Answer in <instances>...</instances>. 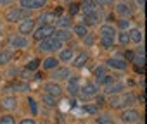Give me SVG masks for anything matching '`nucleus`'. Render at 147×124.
<instances>
[{
	"mask_svg": "<svg viewBox=\"0 0 147 124\" xmlns=\"http://www.w3.org/2000/svg\"><path fill=\"white\" fill-rule=\"evenodd\" d=\"M71 24H73L71 17H69L67 14H62V16H59V17L55 19L54 28H55V29H71Z\"/></svg>",
	"mask_w": 147,
	"mask_h": 124,
	"instance_id": "20",
	"label": "nucleus"
},
{
	"mask_svg": "<svg viewBox=\"0 0 147 124\" xmlns=\"http://www.w3.org/2000/svg\"><path fill=\"white\" fill-rule=\"evenodd\" d=\"M28 105H30V109H31V112H33V115L38 112V109H36V102H35V98H28Z\"/></svg>",
	"mask_w": 147,
	"mask_h": 124,
	"instance_id": "45",
	"label": "nucleus"
},
{
	"mask_svg": "<svg viewBox=\"0 0 147 124\" xmlns=\"http://www.w3.org/2000/svg\"><path fill=\"white\" fill-rule=\"evenodd\" d=\"M99 23H100V12H99V11L83 14V23H82V24H85L87 28H88V26H95V24H99Z\"/></svg>",
	"mask_w": 147,
	"mask_h": 124,
	"instance_id": "18",
	"label": "nucleus"
},
{
	"mask_svg": "<svg viewBox=\"0 0 147 124\" xmlns=\"http://www.w3.org/2000/svg\"><path fill=\"white\" fill-rule=\"evenodd\" d=\"M73 35H76L78 38L83 40V38L88 35V28H87L85 24H82V23H80V24H75V26H73Z\"/></svg>",
	"mask_w": 147,
	"mask_h": 124,
	"instance_id": "27",
	"label": "nucleus"
},
{
	"mask_svg": "<svg viewBox=\"0 0 147 124\" xmlns=\"http://www.w3.org/2000/svg\"><path fill=\"white\" fill-rule=\"evenodd\" d=\"M0 40H2V28H0Z\"/></svg>",
	"mask_w": 147,
	"mask_h": 124,
	"instance_id": "52",
	"label": "nucleus"
},
{
	"mask_svg": "<svg viewBox=\"0 0 147 124\" xmlns=\"http://www.w3.org/2000/svg\"><path fill=\"white\" fill-rule=\"evenodd\" d=\"M9 45L11 48H16V50H21V48H26L30 45V40L23 35H12L9 38Z\"/></svg>",
	"mask_w": 147,
	"mask_h": 124,
	"instance_id": "9",
	"label": "nucleus"
},
{
	"mask_svg": "<svg viewBox=\"0 0 147 124\" xmlns=\"http://www.w3.org/2000/svg\"><path fill=\"white\" fill-rule=\"evenodd\" d=\"M11 88L16 90V91H28V90H30V85H28L26 81H16Z\"/></svg>",
	"mask_w": 147,
	"mask_h": 124,
	"instance_id": "35",
	"label": "nucleus"
},
{
	"mask_svg": "<svg viewBox=\"0 0 147 124\" xmlns=\"http://www.w3.org/2000/svg\"><path fill=\"white\" fill-rule=\"evenodd\" d=\"M12 4V0H0V5H9Z\"/></svg>",
	"mask_w": 147,
	"mask_h": 124,
	"instance_id": "50",
	"label": "nucleus"
},
{
	"mask_svg": "<svg viewBox=\"0 0 147 124\" xmlns=\"http://www.w3.org/2000/svg\"><path fill=\"white\" fill-rule=\"evenodd\" d=\"M82 110H83L85 114L95 115V114H97V105H95V103H85V105L82 107Z\"/></svg>",
	"mask_w": 147,
	"mask_h": 124,
	"instance_id": "37",
	"label": "nucleus"
},
{
	"mask_svg": "<svg viewBox=\"0 0 147 124\" xmlns=\"http://www.w3.org/2000/svg\"><path fill=\"white\" fill-rule=\"evenodd\" d=\"M21 76H23V79H28V78H31V73H30V71H26V69H24V71H23V74H21Z\"/></svg>",
	"mask_w": 147,
	"mask_h": 124,
	"instance_id": "47",
	"label": "nucleus"
},
{
	"mask_svg": "<svg viewBox=\"0 0 147 124\" xmlns=\"http://www.w3.org/2000/svg\"><path fill=\"white\" fill-rule=\"evenodd\" d=\"M19 124H36V122H35L33 119H23V121H21Z\"/></svg>",
	"mask_w": 147,
	"mask_h": 124,
	"instance_id": "48",
	"label": "nucleus"
},
{
	"mask_svg": "<svg viewBox=\"0 0 147 124\" xmlns=\"http://www.w3.org/2000/svg\"><path fill=\"white\" fill-rule=\"evenodd\" d=\"M0 78H2V76H0Z\"/></svg>",
	"mask_w": 147,
	"mask_h": 124,
	"instance_id": "54",
	"label": "nucleus"
},
{
	"mask_svg": "<svg viewBox=\"0 0 147 124\" xmlns=\"http://www.w3.org/2000/svg\"><path fill=\"white\" fill-rule=\"evenodd\" d=\"M12 57H14L12 50H2V52H0V66H7L9 62L12 60Z\"/></svg>",
	"mask_w": 147,
	"mask_h": 124,
	"instance_id": "28",
	"label": "nucleus"
},
{
	"mask_svg": "<svg viewBox=\"0 0 147 124\" xmlns=\"http://www.w3.org/2000/svg\"><path fill=\"white\" fill-rule=\"evenodd\" d=\"M121 100H123V105H135L137 97H135L133 93L126 91V93H121Z\"/></svg>",
	"mask_w": 147,
	"mask_h": 124,
	"instance_id": "31",
	"label": "nucleus"
},
{
	"mask_svg": "<svg viewBox=\"0 0 147 124\" xmlns=\"http://www.w3.org/2000/svg\"><path fill=\"white\" fill-rule=\"evenodd\" d=\"M119 117H121V122H126V124H131V122L140 121V114H138V110H135V109H126V110H123Z\"/></svg>",
	"mask_w": 147,
	"mask_h": 124,
	"instance_id": "12",
	"label": "nucleus"
},
{
	"mask_svg": "<svg viewBox=\"0 0 147 124\" xmlns=\"http://www.w3.org/2000/svg\"><path fill=\"white\" fill-rule=\"evenodd\" d=\"M73 57H75L73 48H61L59 53H57V60H59V62H71Z\"/></svg>",
	"mask_w": 147,
	"mask_h": 124,
	"instance_id": "21",
	"label": "nucleus"
},
{
	"mask_svg": "<svg viewBox=\"0 0 147 124\" xmlns=\"http://www.w3.org/2000/svg\"><path fill=\"white\" fill-rule=\"evenodd\" d=\"M106 66L113 67V69H118V71H125L128 67V62H125V59H119V57H111V59L106 60Z\"/></svg>",
	"mask_w": 147,
	"mask_h": 124,
	"instance_id": "15",
	"label": "nucleus"
},
{
	"mask_svg": "<svg viewBox=\"0 0 147 124\" xmlns=\"http://www.w3.org/2000/svg\"><path fill=\"white\" fill-rule=\"evenodd\" d=\"M116 14L125 17V19H130V16L133 14V9L128 2H118L116 4Z\"/></svg>",
	"mask_w": 147,
	"mask_h": 124,
	"instance_id": "16",
	"label": "nucleus"
},
{
	"mask_svg": "<svg viewBox=\"0 0 147 124\" xmlns=\"http://www.w3.org/2000/svg\"><path fill=\"white\" fill-rule=\"evenodd\" d=\"M135 2H137V5H138L140 9H142V7L145 5V0H135Z\"/></svg>",
	"mask_w": 147,
	"mask_h": 124,
	"instance_id": "49",
	"label": "nucleus"
},
{
	"mask_svg": "<svg viewBox=\"0 0 147 124\" xmlns=\"http://www.w3.org/2000/svg\"><path fill=\"white\" fill-rule=\"evenodd\" d=\"M49 4V0H19V7L31 12V11H40Z\"/></svg>",
	"mask_w": 147,
	"mask_h": 124,
	"instance_id": "4",
	"label": "nucleus"
},
{
	"mask_svg": "<svg viewBox=\"0 0 147 124\" xmlns=\"http://www.w3.org/2000/svg\"><path fill=\"white\" fill-rule=\"evenodd\" d=\"M133 59H135V52L126 50L125 52V62H133Z\"/></svg>",
	"mask_w": 147,
	"mask_h": 124,
	"instance_id": "44",
	"label": "nucleus"
},
{
	"mask_svg": "<svg viewBox=\"0 0 147 124\" xmlns=\"http://www.w3.org/2000/svg\"><path fill=\"white\" fill-rule=\"evenodd\" d=\"M30 17V12L21 9V7H11L7 12H5V21L11 23V24H19L21 21L28 19Z\"/></svg>",
	"mask_w": 147,
	"mask_h": 124,
	"instance_id": "1",
	"label": "nucleus"
},
{
	"mask_svg": "<svg viewBox=\"0 0 147 124\" xmlns=\"http://www.w3.org/2000/svg\"><path fill=\"white\" fill-rule=\"evenodd\" d=\"M94 11H97V4H95V0H83V2L80 4V12L88 14V12H94Z\"/></svg>",
	"mask_w": 147,
	"mask_h": 124,
	"instance_id": "22",
	"label": "nucleus"
},
{
	"mask_svg": "<svg viewBox=\"0 0 147 124\" xmlns=\"http://www.w3.org/2000/svg\"><path fill=\"white\" fill-rule=\"evenodd\" d=\"M121 124H126V122H121Z\"/></svg>",
	"mask_w": 147,
	"mask_h": 124,
	"instance_id": "53",
	"label": "nucleus"
},
{
	"mask_svg": "<svg viewBox=\"0 0 147 124\" xmlns=\"http://www.w3.org/2000/svg\"><path fill=\"white\" fill-rule=\"evenodd\" d=\"M42 66H43V69H55V67H59V60H57V57H47V59H43L42 60Z\"/></svg>",
	"mask_w": 147,
	"mask_h": 124,
	"instance_id": "26",
	"label": "nucleus"
},
{
	"mask_svg": "<svg viewBox=\"0 0 147 124\" xmlns=\"http://www.w3.org/2000/svg\"><path fill=\"white\" fill-rule=\"evenodd\" d=\"M99 43H100V47H102L104 50H111V48L114 47L116 40H111V38H99Z\"/></svg>",
	"mask_w": 147,
	"mask_h": 124,
	"instance_id": "34",
	"label": "nucleus"
},
{
	"mask_svg": "<svg viewBox=\"0 0 147 124\" xmlns=\"http://www.w3.org/2000/svg\"><path fill=\"white\" fill-rule=\"evenodd\" d=\"M97 95H99V85L95 81H85V83H82V88H80V95L78 97L88 100V98H94Z\"/></svg>",
	"mask_w": 147,
	"mask_h": 124,
	"instance_id": "3",
	"label": "nucleus"
},
{
	"mask_svg": "<svg viewBox=\"0 0 147 124\" xmlns=\"http://www.w3.org/2000/svg\"><path fill=\"white\" fill-rule=\"evenodd\" d=\"M0 124H16V119L12 115H2L0 117Z\"/></svg>",
	"mask_w": 147,
	"mask_h": 124,
	"instance_id": "40",
	"label": "nucleus"
},
{
	"mask_svg": "<svg viewBox=\"0 0 147 124\" xmlns=\"http://www.w3.org/2000/svg\"><path fill=\"white\" fill-rule=\"evenodd\" d=\"M43 91H45L47 95L55 97V98H61L62 93H64L62 86H61L57 81H47V83H43Z\"/></svg>",
	"mask_w": 147,
	"mask_h": 124,
	"instance_id": "6",
	"label": "nucleus"
},
{
	"mask_svg": "<svg viewBox=\"0 0 147 124\" xmlns=\"http://www.w3.org/2000/svg\"><path fill=\"white\" fill-rule=\"evenodd\" d=\"M80 88H82V79L78 76H71L67 79V86H66V91L71 95V97H78L80 95Z\"/></svg>",
	"mask_w": 147,
	"mask_h": 124,
	"instance_id": "7",
	"label": "nucleus"
},
{
	"mask_svg": "<svg viewBox=\"0 0 147 124\" xmlns=\"http://www.w3.org/2000/svg\"><path fill=\"white\" fill-rule=\"evenodd\" d=\"M55 40H59L61 43H64V41H67V40H71V29H55L54 31V35H52Z\"/></svg>",
	"mask_w": 147,
	"mask_h": 124,
	"instance_id": "23",
	"label": "nucleus"
},
{
	"mask_svg": "<svg viewBox=\"0 0 147 124\" xmlns=\"http://www.w3.org/2000/svg\"><path fill=\"white\" fill-rule=\"evenodd\" d=\"M109 105H111L113 109H119V107H123L121 95H111V97H109Z\"/></svg>",
	"mask_w": 147,
	"mask_h": 124,
	"instance_id": "33",
	"label": "nucleus"
},
{
	"mask_svg": "<svg viewBox=\"0 0 147 124\" xmlns=\"http://www.w3.org/2000/svg\"><path fill=\"white\" fill-rule=\"evenodd\" d=\"M114 81H118V79H116V76H113V74H109V73H106L104 76H100V78H97V81H95V83H97L99 86H104V88H106V86H109V85H113Z\"/></svg>",
	"mask_w": 147,
	"mask_h": 124,
	"instance_id": "25",
	"label": "nucleus"
},
{
	"mask_svg": "<svg viewBox=\"0 0 147 124\" xmlns=\"http://www.w3.org/2000/svg\"><path fill=\"white\" fill-rule=\"evenodd\" d=\"M62 45H64V43H61L59 40H55L54 36H50V38H47V40L38 41V47H36V48H38V52H42V53H50V52L61 50Z\"/></svg>",
	"mask_w": 147,
	"mask_h": 124,
	"instance_id": "2",
	"label": "nucleus"
},
{
	"mask_svg": "<svg viewBox=\"0 0 147 124\" xmlns=\"http://www.w3.org/2000/svg\"><path fill=\"white\" fill-rule=\"evenodd\" d=\"M116 35H118V29L116 26H113L111 23H106L99 28V38H111V40H116Z\"/></svg>",
	"mask_w": 147,
	"mask_h": 124,
	"instance_id": "8",
	"label": "nucleus"
},
{
	"mask_svg": "<svg viewBox=\"0 0 147 124\" xmlns=\"http://www.w3.org/2000/svg\"><path fill=\"white\" fill-rule=\"evenodd\" d=\"M118 28H119L121 31H128V29L131 28V21H130V19H125V17H121V19L118 21Z\"/></svg>",
	"mask_w": 147,
	"mask_h": 124,
	"instance_id": "36",
	"label": "nucleus"
},
{
	"mask_svg": "<svg viewBox=\"0 0 147 124\" xmlns=\"http://www.w3.org/2000/svg\"><path fill=\"white\" fill-rule=\"evenodd\" d=\"M57 100H59V98H55V97H52V95H47V93L42 95V103L47 105V107H57V105H59Z\"/></svg>",
	"mask_w": 147,
	"mask_h": 124,
	"instance_id": "29",
	"label": "nucleus"
},
{
	"mask_svg": "<svg viewBox=\"0 0 147 124\" xmlns=\"http://www.w3.org/2000/svg\"><path fill=\"white\" fill-rule=\"evenodd\" d=\"M123 90H126V85H125L123 81H114L113 85H109V86L104 88V93H106L107 97H111V95H121Z\"/></svg>",
	"mask_w": 147,
	"mask_h": 124,
	"instance_id": "13",
	"label": "nucleus"
},
{
	"mask_svg": "<svg viewBox=\"0 0 147 124\" xmlns=\"http://www.w3.org/2000/svg\"><path fill=\"white\" fill-rule=\"evenodd\" d=\"M35 24H36V21L35 19H31V17H28V19H24V21H21L19 24H18V29H19V33L24 36V35H31L33 31H35Z\"/></svg>",
	"mask_w": 147,
	"mask_h": 124,
	"instance_id": "11",
	"label": "nucleus"
},
{
	"mask_svg": "<svg viewBox=\"0 0 147 124\" xmlns=\"http://www.w3.org/2000/svg\"><path fill=\"white\" fill-rule=\"evenodd\" d=\"M0 107L5 109V110H16L18 109V98L14 95H5L0 100Z\"/></svg>",
	"mask_w": 147,
	"mask_h": 124,
	"instance_id": "19",
	"label": "nucleus"
},
{
	"mask_svg": "<svg viewBox=\"0 0 147 124\" xmlns=\"http://www.w3.org/2000/svg\"><path fill=\"white\" fill-rule=\"evenodd\" d=\"M104 103H106V98H104V97H99V95H97V103H95V105L99 107V105H104Z\"/></svg>",
	"mask_w": 147,
	"mask_h": 124,
	"instance_id": "46",
	"label": "nucleus"
},
{
	"mask_svg": "<svg viewBox=\"0 0 147 124\" xmlns=\"http://www.w3.org/2000/svg\"><path fill=\"white\" fill-rule=\"evenodd\" d=\"M78 12H80V4H75V2H73V4L69 5V9H67V16L73 17V16H76Z\"/></svg>",
	"mask_w": 147,
	"mask_h": 124,
	"instance_id": "39",
	"label": "nucleus"
},
{
	"mask_svg": "<svg viewBox=\"0 0 147 124\" xmlns=\"http://www.w3.org/2000/svg\"><path fill=\"white\" fill-rule=\"evenodd\" d=\"M116 40H118V43H119V45L126 47V45L130 43V36H128V31H119V33L116 35Z\"/></svg>",
	"mask_w": 147,
	"mask_h": 124,
	"instance_id": "32",
	"label": "nucleus"
},
{
	"mask_svg": "<svg viewBox=\"0 0 147 124\" xmlns=\"http://www.w3.org/2000/svg\"><path fill=\"white\" fill-rule=\"evenodd\" d=\"M94 74H95V79L100 78V76H104L106 74V66H97L95 71H94Z\"/></svg>",
	"mask_w": 147,
	"mask_h": 124,
	"instance_id": "41",
	"label": "nucleus"
},
{
	"mask_svg": "<svg viewBox=\"0 0 147 124\" xmlns=\"http://www.w3.org/2000/svg\"><path fill=\"white\" fill-rule=\"evenodd\" d=\"M137 100H138V102H140V103H144V102H145V97H144V93H142V95H140V97H138V98H137Z\"/></svg>",
	"mask_w": 147,
	"mask_h": 124,
	"instance_id": "51",
	"label": "nucleus"
},
{
	"mask_svg": "<svg viewBox=\"0 0 147 124\" xmlns=\"http://www.w3.org/2000/svg\"><path fill=\"white\" fill-rule=\"evenodd\" d=\"M55 19H57V16L54 14V11H47V12H42L40 16H38V23H40V26H54V23H55Z\"/></svg>",
	"mask_w": 147,
	"mask_h": 124,
	"instance_id": "17",
	"label": "nucleus"
},
{
	"mask_svg": "<svg viewBox=\"0 0 147 124\" xmlns=\"http://www.w3.org/2000/svg\"><path fill=\"white\" fill-rule=\"evenodd\" d=\"M38 66H40V60H38V59H31L28 64H26V71L33 73L35 69H38Z\"/></svg>",
	"mask_w": 147,
	"mask_h": 124,
	"instance_id": "38",
	"label": "nucleus"
},
{
	"mask_svg": "<svg viewBox=\"0 0 147 124\" xmlns=\"http://www.w3.org/2000/svg\"><path fill=\"white\" fill-rule=\"evenodd\" d=\"M128 36H130V41H133V43H142V40H144V33L138 28H130Z\"/></svg>",
	"mask_w": 147,
	"mask_h": 124,
	"instance_id": "24",
	"label": "nucleus"
},
{
	"mask_svg": "<svg viewBox=\"0 0 147 124\" xmlns=\"http://www.w3.org/2000/svg\"><path fill=\"white\" fill-rule=\"evenodd\" d=\"M88 59H90V55H88L85 50H82V52L75 53V57H73V60H71V66H73V67H76V69H82V67L87 66Z\"/></svg>",
	"mask_w": 147,
	"mask_h": 124,
	"instance_id": "10",
	"label": "nucleus"
},
{
	"mask_svg": "<svg viewBox=\"0 0 147 124\" xmlns=\"http://www.w3.org/2000/svg\"><path fill=\"white\" fill-rule=\"evenodd\" d=\"M95 122L97 124H114V117L111 114H100L95 117Z\"/></svg>",
	"mask_w": 147,
	"mask_h": 124,
	"instance_id": "30",
	"label": "nucleus"
},
{
	"mask_svg": "<svg viewBox=\"0 0 147 124\" xmlns=\"http://www.w3.org/2000/svg\"><path fill=\"white\" fill-rule=\"evenodd\" d=\"M83 41H85V45H88V47H92L94 43H95V38H94V35L92 33H88L85 38H83Z\"/></svg>",
	"mask_w": 147,
	"mask_h": 124,
	"instance_id": "43",
	"label": "nucleus"
},
{
	"mask_svg": "<svg viewBox=\"0 0 147 124\" xmlns=\"http://www.w3.org/2000/svg\"><path fill=\"white\" fill-rule=\"evenodd\" d=\"M113 2H114V0H95L97 7H111Z\"/></svg>",
	"mask_w": 147,
	"mask_h": 124,
	"instance_id": "42",
	"label": "nucleus"
},
{
	"mask_svg": "<svg viewBox=\"0 0 147 124\" xmlns=\"http://www.w3.org/2000/svg\"><path fill=\"white\" fill-rule=\"evenodd\" d=\"M73 74H71V69L69 67H55L54 73H52V81H62V79H69Z\"/></svg>",
	"mask_w": 147,
	"mask_h": 124,
	"instance_id": "14",
	"label": "nucleus"
},
{
	"mask_svg": "<svg viewBox=\"0 0 147 124\" xmlns=\"http://www.w3.org/2000/svg\"><path fill=\"white\" fill-rule=\"evenodd\" d=\"M54 31H55V28L50 24V26H38V28H35V31H33V38L36 40V41H42V40H47V38H50L52 35H54Z\"/></svg>",
	"mask_w": 147,
	"mask_h": 124,
	"instance_id": "5",
	"label": "nucleus"
}]
</instances>
